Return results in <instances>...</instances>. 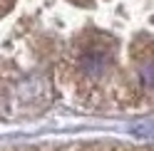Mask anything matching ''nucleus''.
I'll return each instance as SVG.
<instances>
[{
	"instance_id": "nucleus-1",
	"label": "nucleus",
	"mask_w": 154,
	"mask_h": 151,
	"mask_svg": "<svg viewBox=\"0 0 154 151\" xmlns=\"http://www.w3.org/2000/svg\"><path fill=\"white\" fill-rule=\"evenodd\" d=\"M142 82H144V87L154 89V62H147L142 67Z\"/></svg>"
}]
</instances>
